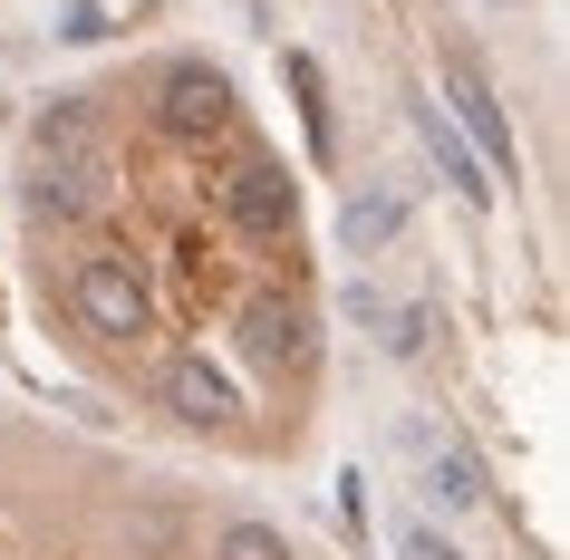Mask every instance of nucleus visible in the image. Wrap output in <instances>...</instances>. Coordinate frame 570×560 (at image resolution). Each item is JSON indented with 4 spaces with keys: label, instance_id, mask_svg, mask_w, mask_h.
I'll use <instances>...</instances> for the list:
<instances>
[{
    "label": "nucleus",
    "instance_id": "1",
    "mask_svg": "<svg viewBox=\"0 0 570 560\" xmlns=\"http://www.w3.org/2000/svg\"><path fill=\"white\" fill-rule=\"evenodd\" d=\"M68 310H78V328H88V338H107V348H126V338H146V328H155L146 271L117 262V252H88V262L68 271Z\"/></svg>",
    "mask_w": 570,
    "mask_h": 560
},
{
    "label": "nucleus",
    "instance_id": "2",
    "mask_svg": "<svg viewBox=\"0 0 570 560\" xmlns=\"http://www.w3.org/2000/svg\"><path fill=\"white\" fill-rule=\"evenodd\" d=\"M435 78H445V97H454V117H445V126L483 155V175H512V165H522V146H512V117H503V97H493V78H483V59L464 49V39H445Z\"/></svg>",
    "mask_w": 570,
    "mask_h": 560
},
{
    "label": "nucleus",
    "instance_id": "3",
    "mask_svg": "<svg viewBox=\"0 0 570 560\" xmlns=\"http://www.w3.org/2000/svg\"><path fill=\"white\" fill-rule=\"evenodd\" d=\"M223 213H233V233H252V242H291L301 233V175H291L281 155H242L233 175H223Z\"/></svg>",
    "mask_w": 570,
    "mask_h": 560
},
{
    "label": "nucleus",
    "instance_id": "4",
    "mask_svg": "<svg viewBox=\"0 0 570 560\" xmlns=\"http://www.w3.org/2000/svg\"><path fill=\"white\" fill-rule=\"evenodd\" d=\"M155 126L184 136V146H213V136L233 126V78H223L213 59H175L165 78H155Z\"/></svg>",
    "mask_w": 570,
    "mask_h": 560
},
{
    "label": "nucleus",
    "instance_id": "5",
    "mask_svg": "<svg viewBox=\"0 0 570 560\" xmlns=\"http://www.w3.org/2000/svg\"><path fill=\"white\" fill-rule=\"evenodd\" d=\"M242 357H252V367H271V377L309 367V357H320V320H309V299H301V291L242 299Z\"/></svg>",
    "mask_w": 570,
    "mask_h": 560
},
{
    "label": "nucleus",
    "instance_id": "6",
    "mask_svg": "<svg viewBox=\"0 0 570 560\" xmlns=\"http://www.w3.org/2000/svg\"><path fill=\"white\" fill-rule=\"evenodd\" d=\"M155 396H165V415H175V425H194V435H213V425H233V415H242L233 377H223V367H213L204 348L165 357V377H155Z\"/></svg>",
    "mask_w": 570,
    "mask_h": 560
},
{
    "label": "nucleus",
    "instance_id": "7",
    "mask_svg": "<svg viewBox=\"0 0 570 560\" xmlns=\"http://www.w3.org/2000/svg\"><path fill=\"white\" fill-rule=\"evenodd\" d=\"M97 194H107V165H97V155H39L30 184H20V204H30L39 223H88Z\"/></svg>",
    "mask_w": 570,
    "mask_h": 560
},
{
    "label": "nucleus",
    "instance_id": "8",
    "mask_svg": "<svg viewBox=\"0 0 570 560\" xmlns=\"http://www.w3.org/2000/svg\"><path fill=\"white\" fill-rule=\"evenodd\" d=\"M416 136H425V155H435V175H445L454 184V194H464V204H493V175H483V155L474 146H464V136H454V126H445V107H425V97H416Z\"/></svg>",
    "mask_w": 570,
    "mask_h": 560
},
{
    "label": "nucleus",
    "instance_id": "9",
    "mask_svg": "<svg viewBox=\"0 0 570 560\" xmlns=\"http://www.w3.org/2000/svg\"><path fill=\"white\" fill-rule=\"evenodd\" d=\"M396 233H406V194H396V184H358V194L338 204V242H348V252H387Z\"/></svg>",
    "mask_w": 570,
    "mask_h": 560
},
{
    "label": "nucleus",
    "instance_id": "10",
    "mask_svg": "<svg viewBox=\"0 0 570 560\" xmlns=\"http://www.w3.org/2000/svg\"><path fill=\"white\" fill-rule=\"evenodd\" d=\"M358 320L377 328V348H387V357H425V328H435V320H425V299H387V291H367V281H358Z\"/></svg>",
    "mask_w": 570,
    "mask_h": 560
},
{
    "label": "nucleus",
    "instance_id": "11",
    "mask_svg": "<svg viewBox=\"0 0 570 560\" xmlns=\"http://www.w3.org/2000/svg\"><path fill=\"white\" fill-rule=\"evenodd\" d=\"M425 493L445 502V512H474V502H483V464H474V444H464V435H445L435 454H425Z\"/></svg>",
    "mask_w": 570,
    "mask_h": 560
},
{
    "label": "nucleus",
    "instance_id": "12",
    "mask_svg": "<svg viewBox=\"0 0 570 560\" xmlns=\"http://www.w3.org/2000/svg\"><path fill=\"white\" fill-rule=\"evenodd\" d=\"M39 155H88L97 146V97H59V107H39Z\"/></svg>",
    "mask_w": 570,
    "mask_h": 560
},
{
    "label": "nucleus",
    "instance_id": "13",
    "mask_svg": "<svg viewBox=\"0 0 570 560\" xmlns=\"http://www.w3.org/2000/svg\"><path fill=\"white\" fill-rule=\"evenodd\" d=\"M213 560H301V551H291V531L233 512V522H213Z\"/></svg>",
    "mask_w": 570,
    "mask_h": 560
},
{
    "label": "nucleus",
    "instance_id": "14",
    "mask_svg": "<svg viewBox=\"0 0 570 560\" xmlns=\"http://www.w3.org/2000/svg\"><path fill=\"white\" fill-rule=\"evenodd\" d=\"M396 551H406V560H464V551H454V541H445L435 522H406V531H396Z\"/></svg>",
    "mask_w": 570,
    "mask_h": 560
},
{
    "label": "nucleus",
    "instance_id": "15",
    "mask_svg": "<svg viewBox=\"0 0 570 560\" xmlns=\"http://www.w3.org/2000/svg\"><path fill=\"white\" fill-rule=\"evenodd\" d=\"M493 10H522V0H493Z\"/></svg>",
    "mask_w": 570,
    "mask_h": 560
}]
</instances>
